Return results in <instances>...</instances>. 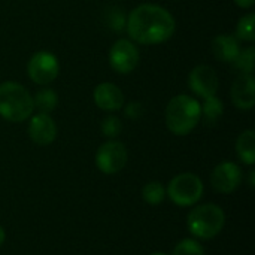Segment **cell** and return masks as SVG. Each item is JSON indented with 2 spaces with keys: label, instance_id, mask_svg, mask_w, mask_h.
<instances>
[{
  "label": "cell",
  "instance_id": "16",
  "mask_svg": "<svg viewBox=\"0 0 255 255\" xmlns=\"http://www.w3.org/2000/svg\"><path fill=\"white\" fill-rule=\"evenodd\" d=\"M200 109H202V117H203L206 126H214L224 114L223 100L218 99L217 96L206 97L203 105H200Z\"/></svg>",
  "mask_w": 255,
  "mask_h": 255
},
{
  "label": "cell",
  "instance_id": "20",
  "mask_svg": "<svg viewBox=\"0 0 255 255\" xmlns=\"http://www.w3.org/2000/svg\"><path fill=\"white\" fill-rule=\"evenodd\" d=\"M255 63V49L254 46H248L247 49L241 51L238 58L235 60V64L238 69L242 70V73H253Z\"/></svg>",
  "mask_w": 255,
  "mask_h": 255
},
{
  "label": "cell",
  "instance_id": "11",
  "mask_svg": "<svg viewBox=\"0 0 255 255\" xmlns=\"http://www.w3.org/2000/svg\"><path fill=\"white\" fill-rule=\"evenodd\" d=\"M28 136L39 146L51 145L57 137V124L49 114H36L28 123Z\"/></svg>",
  "mask_w": 255,
  "mask_h": 255
},
{
  "label": "cell",
  "instance_id": "23",
  "mask_svg": "<svg viewBox=\"0 0 255 255\" xmlns=\"http://www.w3.org/2000/svg\"><path fill=\"white\" fill-rule=\"evenodd\" d=\"M108 24L115 30V31H121L126 27V18L123 15V10L118 7H112L111 13L108 15Z\"/></svg>",
  "mask_w": 255,
  "mask_h": 255
},
{
  "label": "cell",
  "instance_id": "8",
  "mask_svg": "<svg viewBox=\"0 0 255 255\" xmlns=\"http://www.w3.org/2000/svg\"><path fill=\"white\" fill-rule=\"evenodd\" d=\"M139 49L128 39H118L109 49V64L121 75L133 72L139 64Z\"/></svg>",
  "mask_w": 255,
  "mask_h": 255
},
{
  "label": "cell",
  "instance_id": "6",
  "mask_svg": "<svg viewBox=\"0 0 255 255\" xmlns=\"http://www.w3.org/2000/svg\"><path fill=\"white\" fill-rule=\"evenodd\" d=\"M60 73L58 58L49 51H39L31 55L27 63V75L28 78L39 85H48Z\"/></svg>",
  "mask_w": 255,
  "mask_h": 255
},
{
  "label": "cell",
  "instance_id": "4",
  "mask_svg": "<svg viewBox=\"0 0 255 255\" xmlns=\"http://www.w3.org/2000/svg\"><path fill=\"white\" fill-rule=\"evenodd\" d=\"M226 224L224 211L214 205L206 203L196 206L187 218V226L191 235L199 239H212L221 233Z\"/></svg>",
  "mask_w": 255,
  "mask_h": 255
},
{
  "label": "cell",
  "instance_id": "17",
  "mask_svg": "<svg viewBox=\"0 0 255 255\" xmlns=\"http://www.w3.org/2000/svg\"><path fill=\"white\" fill-rule=\"evenodd\" d=\"M33 105L34 109H37L39 112L51 114L58 105V96L52 88H42L33 97Z\"/></svg>",
  "mask_w": 255,
  "mask_h": 255
},
{
  "label": "cell",
  "instance_id": "9",
  "mask_svg": "<svg viewBox=\"0 0 255 255\" xmlns=\"http://www.w3.org/2000/svg\"><path fill=\"white\" fill-rule=\"evenodd\" d=\"M188 84L194 94L206 99V97L217 96V91L220 87V79H218L217 72L211 66L199 64L191 70V73L188 76Z\"/></svg>",
  "mask_w": 255,
  "mask_h": 255
},
{
  "label": "cell",
  "instance_id": "19",
  "mask_svg": "<svg viewBox=\"0 0 255 255\" xmlns=\"http://www.w3.org/2000/svg\"><path fill=\"white\" fill-rule=\"evenodd\" d=\"M143 200L149 205H160L166 199V190L161 182H149L142 190Z\"/></svg>",
  "mask_w": 255,
  "mask_h": 255
},
{
  "label": "cell",
  "instance_id": "27",
  "mask_svg": "<svg viewBox=\"0 0 255 255\" xmlns=\"http://www.w3.org/2000/svg\"><path fill=\"white\" fill-rule=\"evenodd\" d=\"M254 175L255 172L254 170H251V172H250V185H251V187H254Z\"/></svg>",
  "mask_w": 255,
  "mask_h": 255
},
{
  "label": "cell",
  "instance_id": "1",
  "mask_svg": "<svg viewBox=\"0 0 255 255\" xmlns=\"http://www.w3.org/2000/svg\"><path fill=\"white\" fill-rule=\"evenodd\" d=\"M128 36L140 45H158L169 40L175 30L173 15L160 4L143 3L134 7L126 21Z\"/></svg>",
  "mask_w": 255,
  "mask_h": 255
},
{
  "label": "cell",
  "instance_id": "10",
  "mask_svg": "<svg viewBox=\"0 0 255 255\" xmlns=\"http://www.w3.org/2000/svg\"><path fill=\"white\" fill-rule=\"evenodd\" d=\"M242 182V170L238 164L232 161H224L218 164L212 175H211V184L215 191L223 194L233 193Z\"/></svg>",
  "mask_w": 255,
  "mask_h": 255
},
{
  "label": "cell",
  "instance_id": "3",
  "mask_svg": "<svg viewBox=\"0 0 255 255\" xmlns=\"http://www.w3.org/2000/svg\"><path fill=\"white\" fill-rule=\"evenodd\" d=\"M34 111L33 96L30 91L15 81L0 84V117L10 123H22L31 117Z\"/></svg>",
  "mask_w": 255,
  "mask_h": 255
},
{
  "label": "cell",
  "instance_id": "2",
  "mask_svg": "<svg viewBox=\"0 0 255 255\" xmlns=\"http://www.w3.org/2000/svg\"><path fill=\"white\" fill-rule=\"evenodd\" d=\"M200 120V103L191 96L178 94L166 106V126L176 136L190 134Z\"/></svg>",
  "mask_w": 255,
  "mask_h": 255
},
{
  "label": "cell",
  "instance_id": "22",
  "mask_svg": "<svg viewBox=\"0 0 255 255\" xmlns=\"http://www.w3.org/2000/svg\"><path fill=\"white\" fill-rule=\"evenodd\" d=\"M121 128H123V124L120 118L115 115H109L102 121V131L106 137H111V139L117 137L121 133Z\"/></svg>",
  "mask_w": 255,
  "mask_h": 255
},
{
  "label": "cell",
  "instance_id": "15",
  "mask_svg": "<svg viewBox=\"0 0 255 255\" xmlns=\"http://www.w3.org/2000/svg\"><path fill=\"white\" fill-rule=\"evenodd\" d=\"M236 152L248 166H253L255 163V133L253 130H245L241 133V136L236 140Z\"/></svg>",
  "mask_w": 255,
  "mask_h": 255
},
{
  "label": "cell",
  "instance_id": "13",
  "mask_svg": "<svg viewBox=\"0 0 255 255\" xmlns=\"http://www.w3.org/2000/svg\"><path fill=\"white\" fill-rule=\"evenodd\" d=\"M94 102L103 111H120L124 106V94L112 82H102L94 88Z\"/></svg>",
  "mask_w": 255,
  "mask_h": 255
},
{
  "label": "cell",
  "instance_id": "21",
  "mask_svg": "<svg viewBox=\"0 0 255 255\" xmlns=\"http://www.w3.org/2000/svg\"><path fill=\"white\" fill-rule=\"evenodd\" d=\"M173 255H205V250L197 241L184 239L175 247Z\"/></svg>",
  "mask_w": 255,
  "mask_h": 255
},
{
  "label": "cell",
  "instance_id": "7",
  "mask_svg": "<svg viewBox=\"0 0 255 255\" xmlns=\"http://www.w3.org/2000/svg\"><path fill=\"white\" fill-rule=\"evenodd\" d=\"M127 164V149L121 142L109 140L99 146L96 152V166L105 175H115Z\"/></svg>",
  "mask_w": 255,
  "mask_h": 255
},
{
  "label": "cell",
  "instance_id": "14",
  "mask_svg": "<svg viewBox=\"0 0 255 255\" xmlns=\"http://www.w3.org/2000/svg\"><path fill=\"white\" fill-rule=\"evenodd\" d=\"M212 52L223 63H235L241 52L239 39L233 34H218L212 40Z\"/></svg>",
  "mask_w": 255,
  "mask_h": 255
},
{
  "label": "cell",
  "instance_id": "25",
  "mask_svg": "<svg viewBox=\"0 0 255 255\" xmlns=\"http://www.w3.org/2000/svg\"><path fill=\"white\" fill-rule=\"evenodd\" d=\"M235 3H236L239 7H242V9H250V7L254 6L255 0H235Z\"/></svg>",
  "mask_w": 255,
  "mask_h": 255
},
{
  "label": "cell",
  "instance_id": "26",
  "mask_svg": "<svg viewBox=\"0 0 255 255\" xmlns=\"http://www.w3.org/2000/svg\"><path fill=\"white\" fill-rule=\"evenodd\" d=\"M4 239H6V233H4V230H3V227L0 226V247L3 245V242H4Z\"/></svg>",
  "mask_w": 255,
  "mask_h": 255
},
{
  "label": "cell",
  "instance_id": "24",
  "mask_svg": "<svg viewBox=\"0 0 255 255\" xmlns=\"http://www.w3.org/2000/svg\"><path fill=\"white\" fill-rule=\"evenodd\" d=\"M124 112H126V115H127L128 118L137 120V118H140V117L143 115V106H142V103H139V102H131V103H128V105L126 106Z\"/></svg>",
  "mask_w": 255,
  "mask_h": 255
},
{
  "label": "cell",
  "instance_id": "5",
  "mask_svg": "<svg viewBox=\"0 0 255 255\" xmlns=\"http://www.w3.org/2000/svg\"><path fill=\"white\" fill-rule=\"evenodd\" d=\"M166 194L178 206H193L203 196V182L194 173H181L169 182Z\"/></svg>",
  "mask_w": 255,
  "mask_h": 255
},
{
  "label": "cell",
  "instance_id": "12",
  "mask_svg": "<svg viewBox=\"0 0 255 255\" xmlns=\"http://www.w3.org/2000/svg\"><path fill=\"white\" fill-rule=\"evenodd\" d=\"M233 105L241 111H250L255 103V79L251 73L239 75L230 90Z\"/></svg>",
  "mask_w": 255,
  "mask_h": 255
},
{
  "label": "cell",
  "instance_id": "28",
  "mask_svg": "<svg viewBox=\"0 0 255 255\" xmlns=\"http://www.w3.org/2000/svg\"><path fill=\"white\" fill-rule=\"evenodd\" d=\"M151 255H169V254H164V253H154V254Z\"/></svg>",
  "mask_w": 255,
  "mask_h": 255
},
{
  "label": "cell",
  "instance_id": "18",
  "mask_svg": "<svg viewBox=\"0 0 255 255\" xmlns=\"http://www.w3.org/2000/svg\"><path fill=\"white\" fill-rule=\"evenodd\" d=\"M254 22H255V15L254 13H247L244 15L236 27V37L239 40L244 42H253L255 39L254 36Z\"/></svg>",
  "mask_w": 255,
  "mask_h": 255
}]
</instances>
